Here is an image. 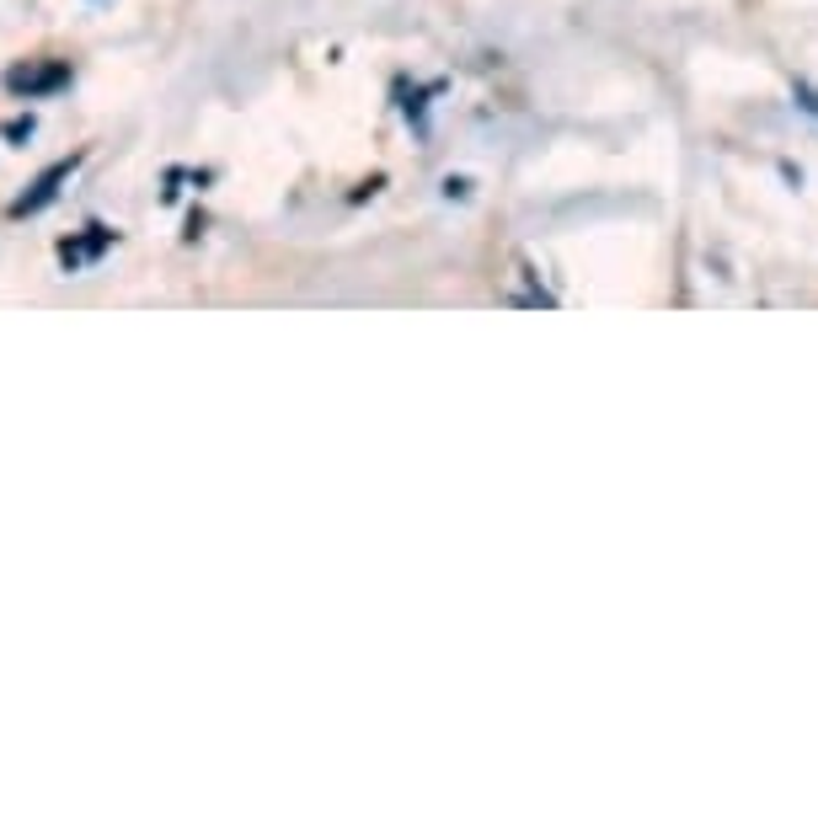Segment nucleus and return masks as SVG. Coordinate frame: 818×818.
Segmentation results:
<instances>
[{
    "mask_svg": "<svg viewBox=\"0 0 818 818\" xmlns=\"http://www.w3.org/2000/svg\"><path fill=\"white\" fill-rule=\"evenodd\" d=\"M70 166H75V161H54V166H49V172L33 183V193H22V198L11 203V214H16V220H22V214H38V209H44V203L60 193V183L70 177Z\"/></svg>",
    "mask_w": 818,
    "mask_h": 818,
    "instance_id": "1",
    "label": "nucleus"
},
{
    "mask_svg": "<svg viewBox=\"0 0 818 818\" xmlns=\"http://www.w3.org/2000/svg\"><path fill=\"white\" fill-rule=\"evenodd\" d=\"M64 80H70V64H44V70H11V75H5V86H11L16 97H22V91H27V97H38V91H54V86H64Z\"/></svg>",
    "mask_w": 818,
    "mask_h": 818,
    "instance_id": "2",
    "label": "nucleus"
},
{
    "mask_svg": "<svg viewBox=\"0 0 818 818\" xmlns=\"http://www.w3.org/2000/svg\"><path fill=\"white\" fill-rule=\"evenodd\" d=\"M797 102H803V108H808V113L818 119V91L808 86V80H797Z\"/></svg>",
    "mask_w": 818,
    "mask_h": 818,
    "instance_id": "3",
    "label": "nucleus"
}]
</instances>
